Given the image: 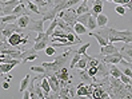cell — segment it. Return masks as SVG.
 Returning <instances> with one entry per match:
<instances>
[{"label": "cell", "mask_w": 132, "mask_h": 99, "mask_svg": "<svg viewBox=\"0 0 132 99\" xmlns=\"http://www.w3.org/2000/svg\"><path fill=\"white\" fill-rule=\"evenodd\" d=\"M26 3H19L16 7H15V10H13V12L12 13H15V15H18V16H21V15H29V11H27V8H26Z\"/></svg>", "instance_id": "cell-11"}, {"label": "cell", "mask_w": 132, "mask_h": 99, "mask_svg": "<svg viewBox=\"0 0 132 99\" xmlns=\"http://www.w3.org/2000/svg\"><path fill=\"white\" fill-rule=\"evenodd\" d=\"M42 88H43V91H44V96L45 98H48V95H50V93H51V86H50V82H48V78L45 77H43V79H42Z\"/></svg>", "instance_id": "cell-16"}, {"label": "cell", "mask_w": 132, "mask_h": 99, "mask_svg": "<svg viewBox=\"0 0 132 99\" xmlns=\"http://www.w3.org/2000/svg\"><path fill=\"white\" fill-rule=\"evenodd\" d=\"M118 47H115L113 43H108L105 45H102L100 47V55H111V54H115V52H118Z\"/></svg>", "instance_id": "cell-6"}, {"label": "cell", "mask_w": 132, "mask_h": 99, "mask_svg": "<svg viewBox=\"0 0 132 99\" xmlns=\"http://www.w3.org/2000/svg\"><path fill=\"white\" fill-rule=\"evenodd\" d=\"M27 28H28V31H31V32H36V34L44 32V20L43 19H40V20H32L31 19Z\"/></svg>", "instance_id": "cell-5"}, {"label": "cell", "mask_w": 132, "mask_h": 99, "mask_svg": "<svg viewBox=\"0 0 132 99\" xmlns=\"http://www.w3.org/2000/svg\"><path fill=\"white\" fill-rule=\"evenodd\" d=\"M108 71H110V75L113 78H120V75H121V71L119 70L118 67H116V64H111V63H108Z\"/></svg>", "instance_id": "cell-18"}, {"label": "cell", "mask_w": 132, "mask_h": 99, "mask_svg": "<svg viewBox=\"0 0 132 99\" xmlns=\"http://www.w3.org/2000/svg\"><path fill=\"white\" fill-rule=\"evenodd\" d=\"M85 71H87V74L89 75L91 78H94V77H96V75H97V66H95V67H88Z\"/></svg>", "instance_id": "cell-34"}, {"label": "cell", "mask_w": 132, "mask_h": 99, "mask_svg": "<svg viewBox=\"0 0 132 99\" xmlns=\"http://www.w3.org/2000/svg\"><path fill=\"white\" fill-rule=\"evenodd\" d=\"M2 16H4V13H3V7H2V4H0V18Z\"/></svg>", "instance_id": "cell-45"}, {"label": "cell", "mask_w": 132, "mask_h": 99, "mask_svg": "<svg viewBox=\"0 0 132 99\" xmlns=\"http://www.w3.org/2000/svg\"><path fill=\"white\" fill-rule=\"evenodd\" d=\"M115 12L119 15V16H124L126 15V7H124L123 4H119L115 7Z\"/></svg>", "instance_id": "cell-32"}, {"label": "cell", "mask_w": 132, "mask_h": 99, "mask_svg": "<svg viewBox=\"0 0 132 99\" xmlns=\"http://www.w3.org/2000/svg\"><path fill=\"white\" fill-rule=\"evenodd\" d=\"M91 13H92V12L89 11V12H85V13H81V15H77V23H81L83 26H87Z\"/></svg>", "instance_id": "cell-24"}, {"label": "cell", "mask_w": 132, "mask_h": 99, "mask_svg": "<svg viewBox=\"0 0 132 99\" xmlns=\"http://www.w3.org/2000/svg\"><path fill=\"white\" fill-rule=\"evenodd\" d=\"M44 52H45V55H48V56H53V55L56 54V48L53 47V45L48 44L47 47L44 48Z\"/></svg>", "instance_id": "cell-29"}, {"label": "cell", "mask_w": 132, "mask_h": 99, "mask_svg": "<svg viewBox=\"0 0 132 99\" xmlns=\"http://www.w3.org/2000/svg\"><path fill=\"white\" fill-rule=\"evenodd\" d=\"M73 29H75V34L76 35H84L88 32V29L85 26H83L81 23H76V24L73 26Z\"/></svg>", "instance_id": "cell-21"}, {"label": "cell", "mask_w": 132, "mask_h": 99, "mask_svg": "<svg viewBox=\"0 0 132 99\" xmlns=\"http://www.w3.org/2000/svg\"><path fill=\"white\" fill-rule=\"evenodd\" d=\"M91 59V56L85 52V54L81 55V58L79 59V62L76 63V67L75 68H79V70H85V67H87V63H88V60Z\"/></svg>", "instance_id": "cell-10"}, {"label": "cell", "mask_w": 132, "mask_h": 99, "mask_svg": "<svg viewBox=\"0 0 132 99\" xmlns=\"http://www.w3.org/2000/svg\"><path fill=\"white\" fill-rule=\"evenodd\" d=\"M131 64H132V62H131Z\"/></svg>", "instance_id": "cell-51"}, {"label": "cell", "mask_w": 132, "mask_h": 99, "mask_svg": "<svg viewBox=\"0 0 132 99\" xmlns=\"http://www.w3.org/2000/svg\"><path fill=\"white\" fill-rule=\"evenodd\" d=\"M20 2H21V0H20Z\"/></svg>", "instance_id": "cell-52"}, {"label": "cell", "mask_w": 132, "mask_h": 99, "mask_svg": "<svg viewBox=\"0 0 132 99\" xmlns=\"http://www.w3.org/2000/svg\"><path fill=\"white\" fill-rule=\"evenodd\" d=\"M107 2H112V0H107Z\"/></svg>", "instance_id": "cell-49"}, {"label": "cell", "mask_w": 132, "mask_h": 99, "mask_svg": "<svg viewBox=\"0 0 132 99\" xmlns=\"http://www.w3.org/2000/svg\"><path fill=\"white\" fill-rule=\"evenodd\" d=\"M23 31H24V28H20V27L16 24V21H15V23H10V24H7L5 28L2 31V34H3L4 37H7V39H8V37H10L13 32H20V34H21Z\"/></svg>", "instance_id": "cell-4"}, {"label": "cell", "mask_w": 132, "mask_h": 99, "mask_svg": "<svg viewBox=\"0 0 132 99\" xmlns=\"http://www.w3.org/2000/svg\"><path fill=\"white\" fill-rule=\"evenodd\" d=\"M85 2H88V0H85Z\"/></svg>", "instance_id": "cell-50"}, {"label": "cell", "mask_w": 132, "mask_h": 99, "mask_svg": "<svg viewBox=\"0 0 132 99\" xmlns=\"http://www.w3.org/2000/svg\"><path fill=\"white\" fill-rule=\"evenodd\" d=\"M13 67H15V66H13L12 63H0V72L8 74Z\"/></svg>", "instance_id": "cell-26"}, {"label": "cell", "mask_w": 132, "mask_h": 99, "mask_svg": "<svg viewBox=\"0 0 132 99\" xmlns=\"http://www.w3.org/2000/svg\"><path fill=\"white\" fill-rule=\"evenodd\" d=\"M39 58V55L36 54V52H34V54H29L27 58H24L21 60V62H24V63H27V62H32V60H35V59H37Z\"/></svg>", "instance_id": "cell-37"}, {"label": "cell", "mask_w": 132, "mask_h": 99, "mask_svg": "<svg viewBox=\"0 0 132 99\" xmlns=\"http://www.w3.org/2000/svg\"><path fill=\"white\" fill-rule=\"evenodd\" d=\"M91 12L94 13V15H99V13H102V12H103V4H94V7H92Z\"/></svg>", "instance_id": "cell-31"}, {"label": "cell", "mask_w": 132, "mask_h": 99, "mask_svg": "<svg viewBox=\"0 0 132 99\" xmlns=\"http://www.w3.org/2000/svg\"><path fill=\"white\" fill-rule=\"evenodd\" d=\"M29 80H31V75L27 74L26 77L21 79V82H20V88H19L20 93H23V91H24L26 88H28V86H29Z\"/></svg>", "instance_id": "cell-23"}, {"label": "cell", "mask_w": 132, "mask_h": 99, "mask_svg": "<svg viewBox=\"0 0 132 99\" xmlns=\"http://www.w3.org/2000/svg\"><path fill=\"white\" fill-rule=\"evenodd\" d=\"M23 98H24V99H29L31 98V91L28 88H26L24 91H23Z\"/></svg>", "instance_id": "cell-39"}, {"label": "cell", "mask_w": 132, "mask_h": 99, "mask_svg": "<svg viewBox=\"0 0 132 99\" xmlns=\"http://www.w3.org/2000/svg\"><path fill=\"white\" fill-rule=\"evenodd\" d=\"M44 37H45V34H44V32H39V34H37V36L35 37V42H34V43H37V42L43 40Z\"/></svg>", "instance_id": "cell-38"}, {"label": "cell", "mask_w": 132, "mask_h": 99, "mask_svg": "<svg viewBox=\"0 0 132 99\" xmlns=\"http://www.w3.org/2000/svg\"><path fill=\"white\" fill-rule=\"evenodd\" d=\"M29 21H31V18L28 16V15H21V16L18 18L16 24H18L20 28H27L28 24H29Z\"/></svg>", "instance_id": "cell-13"}, {"label": "cell", "mask_w": 132, "mask_h": 99, "mask_svg": "<svg viewBox=\"0 0 132 99\" xmlns=\"http://www.w3.org/2000/svg\"><path fill=\"white\" fill-rule=\"evenodd\" d=\"M124 7H126V8H128L129 11H132V0H129L127 4H124Z\"/></svg>", "instance_id": "cell-42"}, {"label": "cell", "mask_w": 132, "mask_h": 99, "mask_svg": "<svg viewBox=\"0 0 132 99\" xmlns=\"http://www.w3.org/2000/svg\"><path fill=\"white\" fill-rule=\"evenodd\" d=\"M21 34H23V32H21ZM21 34H20V32H13V34L8 37V39H7V40H8V43L12 45V47H19V45H20Z\"/></svg>", "instance_id": "cell-8"}, {"label": "cell", "mask_w": 132, "mask_h": 99, "mask_svg": "<svg viewBox=\"0 0 132 99\" xmlns=\"http://www.w3.org/2000/svg\"><path fill=\"white\" fill-rule=\"evenodd\" d=\"M89 47H91L89 43H84L81 47H79V48L76 50V52H77V54H80V55H83V54H85V52H87V50H88Z\"/></svg>", "instance_id": "cell-33"}, {"label": "cell", "mask_w": 132, "mask_h": 99, "mask_svg": "<svg viewBox=\"0 0 132 99\" xmlns=\"http://www.w3.org/2000/svg\"><path fill=\"white\" fill-rule=\"evenodd\" d=\"M89 7H88V2H85V0H81L80 2V5L77 7L76 10V13L77 15H81V13H85V12H89Z\"/></svg>", "instance_id": "cell-19"}, {"label": "cell", "mask_w": 132, "mask_h": 99, "mask_svg": "<svg viewBox=\"0 0 132 99\" xmlns=\"http://www.w3.org/2000/svg\"><path fill=\"white\" fill-rule=\"evenodd\" d=\"M57 27L59 28H61V29H64L65 32H68V34H75V29H73V27H71V26H68L67 23L61 19V18H57Z\"/></svg>", "instance_id": "cell-14"}, {"label": "cell", "mask_w": 132, "mask_h": 99, "mask_svg": "<svg viewBox=\"0 0 132 99\" xmlns=\"http://www.w3.org/2000/svg\"><path fill=\"white\" fill-rule=\"evenodd\" d=\"M50 44V36H47L45 35V37L43 40H40V42H37V43H34V50L37 52V51H42V50H44L45 47H47V45Z\"/></svg>", "instance_id": "cell-9"}, {"label": "cell", "mask_w": 132, "mask_h": 99, "mask_svg": "<svg viewBox=\"0 0 132 99\" xmlns=\"http://www.w3.org/2000/svg\"><path fill=\"white\" fill-rule=\"evenodd\" d=\"M96 21H97V27L102 28V27H105L107 26L108 18L105 16V15H103V12H102V13H99L97 16H96Z\"/></svg>", "instance_id": "cell-20"}, {"label": "cell", "mask_w": 132, "mask_h": 99, "mask_svg": "<svg viewBox=\"0 0 132 99\" xmlns=\"http://www.w3.org/2000/svg\"><path fill=\"white\" fill-rule=\"evenodd\" d=\"M69 55H71V50H67L65 52H63L61 55L56 56V59L53 62H44L42 66L45 68V77H51V75H55V72L57 70H60L61 67H65L68 59H69Z\"/></svg>", "instance_id": "cell-2"}, {"label": "cell", "mask_w": 132, "mask_h": 99, "mask_svg": "<svg viewBox=\"0 0 132 99\" xmlns=\"http://www.w3.org/2000/svg\"><path fill=\"white\" fill-rule=\"evenodd\" d=\"M5 2H10V0H0V3H5Z\"/></svg>", "instance_id": "cell-48"}, {"label": "cell", "mask_w": 132, "mask_h": 99, "mask_svg": "<svg viewBox=\"0 0 132 99\" xmlns=\"http://www.w3.org/2000/svg\"><path fill=\"white\" fill-rule=\"evenodd\" d=\"M18 15L11 13V15H4V16L0 18V23H4V24H10V23H15L18 20Z\"/></svg>", "instance_id": "cell-17"}, {"label": "cell", "mask_w": 132, "mask_h": 99, "mask_svg": "<svg viewBox=\"0 0 132 99\" xmlns=\"http://www.w3.org/2000/svg\"><path fill=\"white\" fill-rule=\"evenodd\" d=\"M100 98H110V94H107V93H102Z\"/></svg>", "instance_id": "cell-43"}, {"label": "cell", "mask_w": 132, "mask_h": 99, "mask_svg": "<svg viewBox=\"0 0 132 99\" xmlns=\"http://www.w3.org/2000/svg\"><path fill=\"white\" fill-rule=\"evenodd\" d=\"M128 2H129V0H123V5H124V4H127Z\"/></svg>", "instance_id": "cell-47"}, {"label": "cell", "mask_w": 132, "mask_h": 99, "mask_svg": "<svg viewBox=\"0 0 132 99\" xmlns=\"http://www.w3.org/2000/svg\"><path fill=\"white\" fill-rule=\"evenodd\" d=\"M129 44H131V43H126V44H124V47L121 48V52H123L126 56H128L129 59H132V47H131Z\"/></svg>", "instance_id": "cell-27"}, {"label": "cell", "mask_w": 132, "mask_h": 99, "mask_svg": "<svg viewBox=\"0 0 132 99\" xmlns=\"http://www.w3.org/2000/svg\"><path fill=\"white\" fill-rule=\"evenodd\" d=\"M26 4H27V8H28L31 12H35V13H37V15H40V13H42L40 8H39V5L35 4L34 2H28V3H26Z\"/></svg>", "instance_id": "cell-25"}, {"label": "cell", "mask_w": 132, "mask_h": 99, "mask_svg": "<svg viewBox=\"0 0 132 99\" xmlns=\"http://www.w3.org/2000/svg\"><path fill=\"white\" fill-rule=\"evenodd\" d=\"M119 79L121 80L123 85H131V77H127L126 74H123V72H121V75H120V78H119Z\"/></svg>", "instance_id": "cell-36"}, {"label": "cell", "mask_w": 132, "mask_h": 99, "mask_svg": "<svg viewBox=\"0 0 132 99\" xmlns=\"http://www.w3.org/2000/svg\"><path fill=\"white\" fill-rule=\"evenodd\" d=\"M47 78H48V82H50L51 90L53 91V93H59L60 91V82L56 78V75H51V77H47Z\"/></svg>", "instance_id": "cell-7"}, {"label": "cell", "mask_w": 132, "mask_h": 99, "mask_svg": "<svg viewBox=\"0 0 132 99\" xmlns=\"http://www.w3.org/2000/svg\"><path fill=\"white\" fill-rule=\"evenodd\" d=\"M2 87H3L4 90H8V88H10V82H7V80L3 82V83H2Z\"/></svg>", "instance_id": "cell-41"}, {"label": "cell", "mask_w": 132, "mask_h": 99, "mask_svg": "<svg viewBox=\"0 0 132 99\" xmlns=\"http://www.w3.org/2000/svg\"><path fill=\"white\" fill-rule=\"evenodd\" d=\"M123 74H126L127 77H132V68H124Z\"/></svg>", "instance_id": "cell-40"}, {"label": "cell", "mask_w": 132, "mask_h": 99, "mask_svg": "<svg viewBox=\"0 0 132 99\" xmlns=\"http://www.w3.org/2000/svg\"><path fill=\"white\" fill-rule=\"evenodd\" d=\"M67 34H68V32H65L64 29H61V28L56 27V28H55V31H53V34H52V36H60V37H65V36H67Z\"/></svg>", "instance_id": "cell-30"}, {"label": "cell", "mask_w": 132, "mask_h": 99, "mask_svg": "<svg viewBox=\"0 0 132 99\" xmlns=\"http://www.w3.org/2000/svg\"><path fill=\"white\" fill-rule=\"evenodd\" d=\"M97 34H100L110 43H116V42L132 43V31H129V29L118 31V29L111 28V27H102V29Z\"/></svg>", "instance_id": "cell-1"}, {"label": "cell", "mask_w": 132, "mask_h": 99, "mask_svg": "<svg viewBox=\"0 0 132 99\" xmlns=\"http://www.w3.org/2000/svg\"><path fill=\"white\" fill-rule=\"evenodd\" d=\"M112 3H115V4H123V0H112Z\"/></svg>", "instance_id": "cell-44"}, {"label": "cell", "mask_w": 132, "mask_h": 99, "mask_svg": "<svg viewBox=\"0 0 132 99\" xmlns=\"http://www.w3.org/2000/svg\"><path fill=\"white\" fill-rule=\"evenodd\" d=\"M31 71L37 72V74H45V68L43 66H34V67H31Z\"/></svg>", "instance_id": "cell-35"}, {"label": "cell", "mask_w": 132, "mask_h": 99, "mask_svg": "<svg viewBox=\"0 0 132 99\" xmlns=\"http://www.w3.org/2000/svg\"><path fill=\"white\" fill-rule=\"evenodd\" d=\"M11 79H12L11 75H7V77H5V80H7V82H11Z\"/></svg>", "instance_id": "cell-46"}, {"label": "cell", "mask_w": 132, "mask_h": 99, "mask_svg": "<svg viewBox=\"0 0 132 99\" xmlns=\"http://www.w3.org/2000/svg\"><path fill=\"white\" fill-rule=\"evenodd\" d=\"M56 16L57 18H61L68 26H71V27H73L76 23H77V13H76V10H73V8H68L67 11L65 10L64 11H60Z\"/></svg>", "instance_id": "cell-3"}, {"label": "cell", "mask_w": 132, "mask_h": 99, "mask_svg": "<svg viewBox=\"0 0 132 99\" xmlns=\"http://www.w3.org/2000/svg\"><path fill=\"white\" fill-rule=\"evenodd\" d=\"M96 16L97 15H94V13H91V16H89V19H88V23H87V29L88 31H95L96 29V27H97V21H96Z\"/></svg>", "instance_id": "cell-15"}, {"label": "cell", "mask_w": 132, "mask_h": 99, "mask_svg": "<svg viewBox=\"0 0 132 99\" xmlns=\"http://www.w3.org/2000/svg\"><path fill=\"white\" fill-rule=\"evenodd\" d=\"M55 75L59 80H69V72H68L67 67H61L60 70H57L55 72Z\"/></svg>", "instance_id": "cell-12"}, {"label": "cell", "mask_w": 132, "mask_h": 99, "mask_svg": "<svg viewBox=\"0 0 132 99\" xmlns=\"http://www.w3.org/2000/svg\"><path fill=\"white\" fill-rule=\"evenodd\" d=\"M56 27H57V16L52 19L51 24L48 26L47 31H45V35H47V36H52V34H53V31H55V28H56Z\"/></svg>", "instance_id": "cell-22"}, {"label": "cell", "mask_w": 132, "mask_h": 99, "mask_svg": "<svg viewBox=\"0 0 132 99\" xmlns=\"http://www.w3.org/2000/svg\"><path fill=\"white\" fill-rule=\"evenodd\" d=\"M80 58H81V55H80V54H77L76 51H73V56L71 58V63H69V68H72V70H73V68L76 67V63L79 62V59H80Z\"/></svg>", "instance_id": "cell-28"}]
</instances>
